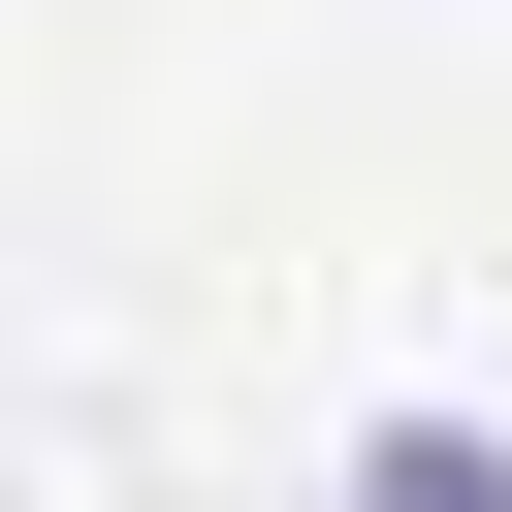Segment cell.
Wrapping results in <instances>:
<instances>
[{
  "label": "cell",
  "mask_w": 512,
  "mask_h": 512,
  "mask_svg": "<svg viewBox=\"0 0 512 512\" xmlns=\"http://www.w3.org/2000/svg\"><path fill=\"white\" fill-rule=\"evenodd\" d=\"M352 512H512V448H480V416H384V448H352Z\"/></svg>",
  "instance_id": "cell-1"
}]
</instances>
